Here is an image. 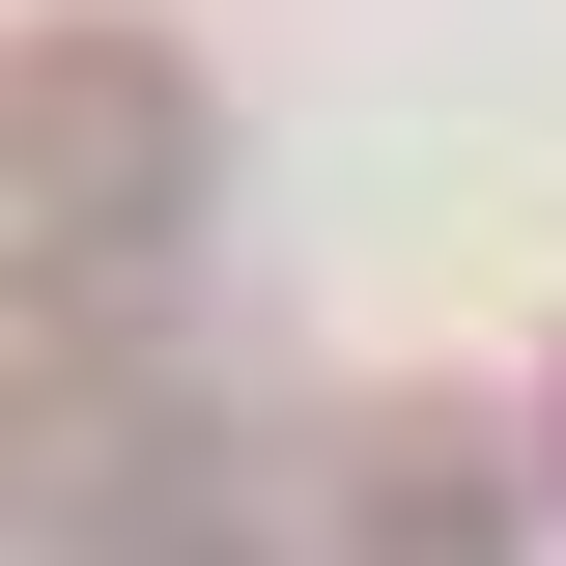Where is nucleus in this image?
Returning a JSON list of instances; mask_svg holds the SVG:
<instances>
[{"label":"nucleus","instance_id":"obj_1","mask_svg":"<svg viewBox=\"0 0 566 566\" xmlns=\"http://www.w3.org/2000/svg\"><path fill=\"white\" fill-rule=\"evenodd\" d=\"M170 199H199V85L142 57V29H57L29 57V312H85Z\"/></svg>","mask_w":566,"mask_h":566}]
</instances>
